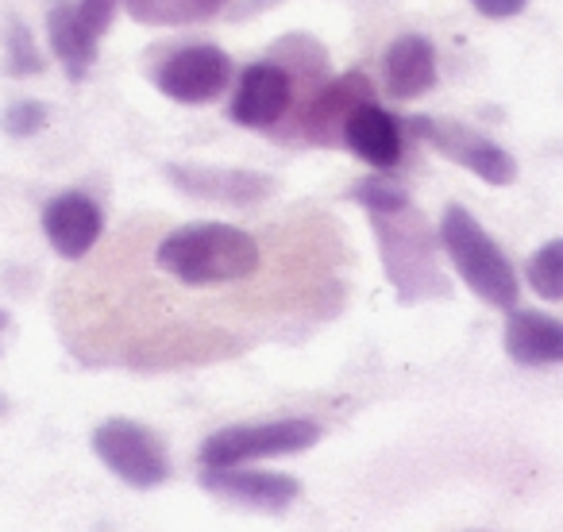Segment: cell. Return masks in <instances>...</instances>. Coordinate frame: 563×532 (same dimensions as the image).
Wrapping results in <instances>:
<instances>
[{
	"instance_id": "cell-7",
	"label": "cell",
	"mask_w": 563,
	"mask_h": 532,
	"mask_svg": "<svg viewBox=\"0 0 563 532\" xmlns=\"http://www.w3.org/2000/svg\"><path fill=\"white\" fill-rule=\"evenodd\" d=\"M232 81V58L212 43L178 47L158 63L155 89L178 104H212Z\"/></svg>"
},
{
	"instance_id": "cell-18",
	"label": "cell",
	"mask_w": 563,
	"mask_h": 532,
	"mask_svg": "<svg viewBox=\"0 0 563 532\" xmlns=\"http://www.w3.org/2000/svg\"><path fill=\"white\" fill-rule=\"evenodd\" d=\"M529 290L544 301H563V240H548L525 266Z\"/></svg>"
},
{
	"instance_id": "cell-2",
	"label": "cell",
	"mask_w": 563,
	"mask_h": 532,
	"mask_svg": "<svg viewBox=\"0 0 563 532\" xmlns=\"http://www.w3.org/2000/svg\"><path fill=\"white\" fill-rule=\"evenodd\" d=\"M440 247L448 251L455 275L467 282L475 298L514 313L517 298H521V282H517L506 251L490 240V232L478 224L475 212H467L463 204H448L444 217H440Z\"/></svg>"
},
{
	"instance_id": "cell-15",
	"label": "cell",
	"mask_w": 563,
	"mask_h": 532,
	"mask_svg": "<svg viewBox=\"0 0 563 532\" xmlns=\"http://www.w3.org/2000/svg\"><path fill=\"white\" fill-rule=\"evenodd\" d=\"M386 93L394 101H417L437 86V51L424 35H398L383 55Z\"/></svg>"
},
{
	"instance_id": "cell-16",
	"label": "cell",
	"mask_w": 563,
	"mask_h": 532,
	"mask_svg": "<svg viewBox=\"0 0 563 532\" xmlns=\"http://www.w3.org/2000/svg\"><path fill=\"white\" fill-rule=\"evenodd\" d=\"M47 40H51V51L55 58L63 63L66 78L70 81H86V74L93 70L97 63V35L81 24L78 16V4H51L47 12Z\"/></svg>"
},
{
	"instance_id": "cell-12",
	"label": "cell",
	"mask_w": 563,
	"mask_h": 532,
	"mask_svg": "<svg viewBox=\"0 0 563 532\" xmlns=\"http://www.w3.org/2000/svg\"><path fill=\"white\" fill-rule=\"evenodd\" d=\"M166 178L189 197L212 204H255L274 193V178L251 170H217V166H166Z\"/></svg>"
},
{
	"instance_id": "cell-11",
	"label": "cell",
	"mask_w": 563,
	"mask_h": 532,
	"mask_svg": "<svg viewBox=\"0 0 563 532\" xmlns=\"http://www.w3.org/2000/svg\"><path fill=\"white\" fill-rule=\"evenodd\" d=\"M375 101V86H371L367 74L352 70L344 78H332L324 86H317V93L309 97L306 112H301V132L309 143H344V128L360 104Z\"/></svg>"
},
{
	"instance_id": "cell-9",
	"label": "cell",
	"mask_w": 563,
	"mask_h": 532,
	"mask_svg": "<svg viewBox=\"0 0 563 532\" xmlns=\"http://www.w3.org/2000/svg\"><path fill=\"white\" fill-rule=\"evenodd\" d=\"M201 486L217 498L232 501L258 513H282L301 494V483L286 470H258V467H212L201 470Z\"/></svg>"
},
{
	"instance_id": "cell-21",
	"label": "cell",
	"mask_w": 563,
	"mask_h": 532,
	"mask_svg": "<svg viewBox=\"0 0 563 532\" xmlns=\"http://www.w3.org/2000/svg\"><path fill=\"white\" fill-rule=\"evenodd\" d=\"M51 120V109L43 101H16L0 112V132L12 140H32L35 132H43Z\"/></svg>"
},
{
	"instance_id": "cell-13",
	"label": "cell",
	"mask_w": 563,
	"mask_h": 532,
	"mask_svg": "<svg viewBox=\"0 0 563 532\" xmlns=\"http://www.w3.org/2000/svg\"><path fill=\"white\" fill-rule=\"evenodd\" d=\"M344 143L355 158H363L375 170H394L401 163V120L390 117L378 101H367L347 117Z\"/></svg>"
},
{
	"instance_id": "cell-10",
	"label": "cell",
	"mask_w": 563,
	"mask_h": 532,
	"mask_svg": "<svg viewBox=\"0 0 563 532\" xmlns=\"http://www.w3.org/2000/svg\"><path fill=\"white\" fill-rule=\"evenodd\" d=\"M43 235L51 240L55 255L66 263H78L101 243L104 235V209L81 189H66L55 193L43 204Z\"/></svg>"
},
{
	"instance_id": "cell-5",
	"label": "cell",
	"mask_w": 563,
	"mask_h": 532,
	"mask_svg": "<svg viewBox=\"0 0 563 532\" xmlns=\"http://www.w3.org/2000/svg\"><path fill=\"white\" fill-rule=\"evenodd\" d=\"M93 455L120 478V483L135 486V490H151L163 486L170 478V455L158 432H151L147 424L128 421V417H112V421L97 424L93 436Z\"/></svg>"
},
{
	"instance_id": "cell-19",
	"label": "cell",
	"mask_w": 563,
	"mask_h": 532,
	"mask_svg": "<svg viewBox=\"0 0 563 532\" xmlns=\"http://www.w3.org/2000/svg\"><path fill=\"white\" fill-rule=\"evenodd\" d=\"M352 201L363 204L371 217H390V212H401V209H409V204H413L406 189H401L394 178H383V174H371V178H363L360 186L352 189Z\"/></svg>"
},
{
	"instance_id": "cell-23",
	"label": "cell",
	"mask_w": 563,
	"mask_h": 532,
	"mask_svg": "<svg viewBox=\"0 0 563 532\" xmlns=\"http://www.w3.org/2000/svg\"><path fill=\"white\" fill-rule=\"evenodd\" d=\"M471 9L486 20H509V16H521L529 9V0H471Z\"/></svg>"
},
{
	"instance_id": "cell-24",
	"label": "cell",
	"mask_w": 563,
	"mask_h": 532,
	"mask_svg": "<svg viewBox=\"0 0 563 532\" xmlns=\"http://www.w3.org/2000/svg\"><path fill=\"white\" fill-rule=\"evenodd\" d=\"M4 329H9V313L0 309V336H4Z\"/></svg>"
},
{
	"instance_id": "cell-4",
	"label": "cell",
	"mask_w": 563,
	"mask_h": 532,
	"mask_svg": "<svg viewBox=\"0 0 563 532\" xmlns=\"http://www.w3.org/2000/svg\"><path fill=\"white\" fill-rule=\"evenodd\" d=\"M321 440V424L313 417H282V421L258 424H228V429L205 436L201 459L205 470L212 467H251L258 459H278V455H298Z\"/></svg>"
},
{
	"instance_id": "cell-14",
	"label": "cell",
	"mask_w": 563,
	"mask_h": 532,
	"mask_svg": "<svg viewBox=\"0 0 563 532\" xmlns=\"http://www.w3.org/2000/svg\"><path fill=\"white\" fill-rule=\"evenodd\" d=\"M501 344L517 367H555L563 363V321L540 309H514Z\"/></svg>"
},
{
	"instance_id": "cell-20",
	"label": "cell",
	"mask_w": 563,
	"mask_h": 532,
	"mask_svg": "<svg viewBox=\"0 0 563 532\" xmlns=\"http://www.w3.org/2000/svg\"><path fill=\"white\" fill-rule=\"evenodd\" d=\"M4 55H9V74L12 78H32V74H43V55L35 47V35L24 20H12L9 24V43H4Z\"/></svg>"
},
{
	"instance_id": "cell-22",
	"label": "cell",
	"mask_w": 563,
	"mask_h": 532,
	"mask_svg": "<svg viewBox=\"0 0 563 532\" xmlns=\"http://www.w3.org/2000/svg\"><path fill=\"white\" fill-rule=\"evenodd\" d=\"M78 16H81V24L101 40V35L112 27V16H117V0H81Z\"/></svg>"
},
{
	"instance_id": "cell-1",
	"label": "cell",
	"mask_w": 563,
	"mask_h": 532,
	"mask_svg": "<svg viewBox=\"0 0 563 532\" xmlns=\"http://www.w3.org/2000/svg\"><path fill=\"white\" fill-rule=\"evenodd\" d=\"M155 270L186 290L240 286L263 270V243L240 224L197 220L166 232L155 243Z\"/></svg>"
},
{
	"instance_id": "cell-3",
	"label": "cell",
	"mask_w": 563,
	"mask_h": 532,
	"mask_svg": "<svg viewBox=\"0 0 563 532\" xmlns=\"http://www.w3.org/2000/svg\"><path fill=\"white\" fill-rule=\"evenodd\" d=\"M378 232V251H383L386 275L398 286L401 301H421L432 293H448V282L437 266V232L429 220L409 204L390 217H371Z\"/></svg>"
},
{
	"instance_id": "cell-8",
	"label": "cell",
	"mask_w": 563,
	"mask_h": 532,
	"mask_svg": "<svg viewBox=\"0 0 563 532\" xmlns=\"http://www.w3.org/2000/svg\"><path fill=\"white\" fill-rule=\"evenodd\" d=\"M298 101V74L286 63H251L240 74L232 93V120L240 128H255V132H271L294 112Z\"/></svg>"
},
{
	"instance_id": "cell-25",
	"label": "cell",
	"mask_w": 563,
	"mask_h": 532,
	"mask_svg": "<svg viewBox=\"0 0 563 532\" xmlns=\"http://www.w3.org/2000/svg\"><path fill=\"white\" fill-rule=\"evenodd\" d=\"M0 413H4V398H0Z\"/></svg>"
},
{
	"instance_id": "cell-17",
	"label": "cell",
	"mask_w": 563,
	"mask_h": 532,
	"mask_svg": "<svg viewBox=\"0 0 563 532\" xmlns=\"http://www.w3.org/2000/svg\"><path fill=\"white\" fill-rule=\"evenodd\" d=\"M140 24H194L224 4V0H124Z\"/></svg>"
},
{
	"instance_id": "cell-6",
	"label": "cell",
	"mask_w": 563,
	"mask_h": 532,
	"mask_svg": "<svg viewBox=\"0 0 563 532\" xmlns=\"http://www.w3.org/2000/svg\"><path fill=\"white\" fill-rule=\"evenodd\" d=\"M406 128L421 143H429L437 155H444L448 163L483 178L486 186H514L517 181V158L506 147H498L494 140H486L483 132H475V128L440 117H409Z\"/></svg>"
}]
</instances>
